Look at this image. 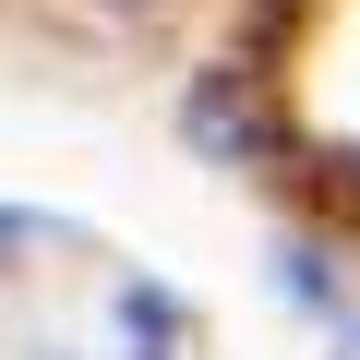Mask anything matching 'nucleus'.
<instances>
[{"instance_id": "nucleus-1", "label": "nucleus", "mask_w": 360, "mask_h": 360, "mask_svg": "<svg viewBox=\"0 0 360 360\" xmlns=\"http://www.w3.org/2000/svg\"><path fill=\"white\" fill-rule=\"evenodd\" d=\"M180 132H193L205 156H264V120H252V96H240V72H205L193 96H180Z\"/></svg>"}, {"instance_id": "nucleus-2", "label": "nucleus", "mask_w": 360, "mask_h": 360, "mask_svg": "<svg viewBox=\"0 0 360 360\" xmlns=\"http://www.w3.org/2000/svg\"><path fill=\"white\" fill-rule=\"evenodd\" d=\"M276 288H288L300 312H336V252H324V240H288V252H276Z\"/></svg>"}, {"instance_id": "nucleus-3", "label": "nucleus", "mask_w": 360, "mask_h": 360, "mask_svg": "<svg viewBox=\"0 0 360 360\" xmlns=\"http://www.w3.org/2000/svg\"><path fill=\"white\" fill-rule=\"evenodd\" d=\"M120 324H132V348H144V360H168V348H180V300H168V288H144V276L120 288Z\"/></svg>"}, {"instance_id": "nucleus-4", "label": "nucleus", "mask_w": 360, "mask_h": 360, "mask_svg": "<svg viewBox=\"0 0 360 360\" xmlns=\"http://www.w3.org/2000/svg\"><path fill=\"white\" fill-rule=\"evenodd\" d=\"M13 240H25V217H13V205H0V252H13Z\"/></svg>"}, {"instance_id": "nucleus-5", "label": "nucleus", "mask_w": 360, "mask_h": 360, "mask_svg": "<svg viewBox=\"0 0 360 360\" xmlns=\"http://www.w3.org/2000/svg\"><path fill=\"white\" fill-rule=\"evenodd\" d=\"M336 360H360V324H336Z\"/></svg>"}, {"instance_id": "nucleus-6", "label": "nucleus", "mask_w": 360, "mask_h": 360, "mask_svg": "<svg viewBox=\"0 0 360 360\" xmlns=\"http://www.w3.org/2000/svg\"><path fill=\"white\" fill-rule=\"evenodd\" d=\"M348 180H360V156H348Z\"/></svg>"}]
</instances>
